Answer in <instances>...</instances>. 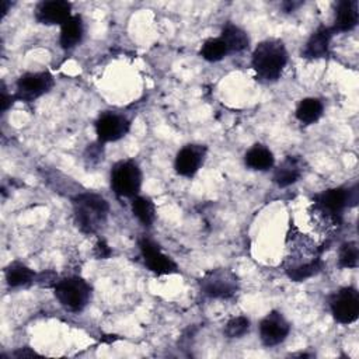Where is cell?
Instances as JSON below:
<instances>
[{"label":"cell","mask_w":359,"mask_h":359,"mask_svg":"<svg viewBox=\"0 0 359 359\" xmlns=\"http://www.w3.org/2000/svg\"><path fill=\"white\" fill-rule=\"evenodd\" d=\"M201 290L215 299H230L238 290V278L229 268H215L201 278Z\"/></svg>","instance_id":"6"},{"label":"cell","mask_w":359,"mask_h":359,"mask_svg":"<svg viewBox=\"0 0 359 359\" xmlns=\"http://www.w3.org/2000/svg\"><path fill=\"white\" fill-rule=\"evenodd\" d=\"M4 276L8 286L20 287V286H25L35 282L36 273L22 262L14 261L6 266Z\"/></svg>","instance_id":"20"},{"label":"cell","mask_w":359,"mask_h":359,"mask_svg":"<svg viewBox=\"0 0 359 359\" xmlns=\"http://www.w3.org/2000/svg\"><path fill=\"white\" fill-rule=\"evenodd\" d=\"M323 102L318 98L309 97L299 102L294 114L302 123L310 125L320 119V116L323 115Z\"/></svg>","instance_id":"22"},{"label":"cell","mask_w":359,"mask_h":359,"mask_svg":"<svg viewBox=\"0 0 359 359\" xmlns=\"http://www.w3.org/2000/svg\"><path fill=\"white\" fill-rule=\"evenodd\" d=\"M248 331H250V320L244 316H238L229 320L224 327V334L227 338H241Z\"/></svg>","instance_id":"27"},{"label":"cell","mask_w":359,"mask_h":359,"mask_svg":"<svg viewBox=\"0 0 359 359\" xmlns=\"http://www.w3.org/2000/svg\"><path fill=\"white\" fill-rule=\"evenodd\" d=\"M84 34L83 20L80 15H72L66 22L60 25L59 43L63 49H72L81 41Z\"/></svg>","instance_id":"18"},{"label":"cell","mask_w":359,"mask_h":359,"mask_svg":"<svg viewBox=\"0 0 359 359\" xmlns=\"http://www.w3.org/2000/svg\"><path fill=\"white\" fill-rule=\"evenodd\" d=\"M72 4L66 0L42 1L35 8V20L43 25H62L72 17Z\"/></svg>","instance_id":"13"},{"label":"cell","mask_w":359,"mask_h":359,"mask_svg":"<svg viewBox=\"0 0 359 359\" xmlns=\"http://www.w3.org/2000/svg\"><path fill=\"white\" fill-rule=\"evenodd\" d=\"M356 202H358V187L331 188L314 196V205L337 216H341L342 210L348 205H356Z\"/></svg>","instance_id":"9"},{"label":"cell","mask_w":359,"mask_h":359,"mask_svg":"<svg viewBox=\"0 0 359 359\" xmlns=\"http://www.w3.org/2000/svg\"><path fill=\"white\" fill-rule=\"evenodd\" d=\"M35 282H36L39 286L50 287V286H55L57 280H56V275H55L53 272H42V273L36 275Z\"/></svg>","instance_id":"28"},{"label":"cell","mask_w":359,"mask_h":359,"mask_svg":"<svg viewBox=\"0 0 359 359\" xmlns=\"http://www.w3.org/2000/svg\"><path fill=\"white\" fill-rule=\"evenodd\" d=\"M72 203L76 224L83 233L93 234L102 227L109 212V205L101 195L94 192L79 194L72 199Z\"/></svg>","instance_id":"2"},{"label":"cell","mask_w":359,"mask_h":359,"mask_svg":"<svg viewBox=\"0 0 359 359\" xmlns=\"http://www.w3.org/2000/svg\"><path fill=\"white\" fill-rule=\"evenodd\" d=\"M53 77L49 72L25 73L18 77L15 83L14 98L25 102H31L41 95L46 94L53 87Z\"/></svg>","instance_id":"8"},{"label":"cell","mask_w":359,"mask_h":359,"mask_svg":"<svg viewBox=\"0 0 359 359\" xmlns=\"http://www.w3.org/2000/svg\"><path fill=\"white\" fill-rule=\"evenodd\" d=\"M199 53L208 62H217V60H222L229 53V50H227L224 42L219 36V38L206 39L203 42Z\"/></svg>","instance_id":"24"},{"label":"cell","mask_w":359,"mask_h":359,"mask_svg":"<svg viewBox=\"0 0 359 359\" xmlns=\"http://www.w3.org/2000/svg\"><path fill=\"white\" fill-rule=\"evenodd\" d=\"M287 63V50L279 39H265L252 52L251 66L262 81H275Z\"/></svg>","instance_id":"1"},{"label":"cell","mask_w":359,"mask_h":359,"mask_svg":"<svg viewBox=\"0 0 359 359\" xmlns=\"http://www.w3.org/2000/svg\"><path fill=\"white\" fill-rule=\"evenodd\" d=\"M286 250L287 255L285 269L309 265L321 259L320 250L317 248L316 243L309 236L302 234L297 229L289 231L286 238Z\"/></svg>","instance_id":"4"},{"label":"cell","mask_w":359,"mask_h":359,"mask_svg":"<svg viewBox=\"0 0 359 359\" xmlns=\"http://www.w3.org/2000/svg\"><path fill=\"white\" fill-rule=\"evenodd\" d=\"M302 3H294V1H285L283 4H282V7L285 8V11H287V13H290V11H293L296 7H299Z\"/></svg>","instance_id":"33"},{"label":"cell","mask_w":359,"mask_h":359,"mask_svg":"<svg viewBox=\"0 0 359 359\" xmlns=\"http://www.w3.org/2000/svg\"><path fill=\"white\" fill-rule=\"evenodd\" d=\"M13 100H15L14 94L13 95L8 94L7 90H6L4 83H1V95H0V109H1V112H6L10 108V105L14 102Z\"/></svg>","instance_id":"29"},{"label":"cell","mask_w":359,"mask_h":359,"mask_svg":"<svg viewBox=\"0 0 359 359\" xmlns=\"http://www.w3.org/2000/svg\"><path fill=\"white\" fill-rule=\"evenodd\" d=\"M142 187V171L133 160L118 161L111 170V188L122 198H135Z\"/></svg>","instance_id":"5"},{"label":"cell","mask_w":359,"mask_h":359,"mask_svg":"<svg viewBox=\"0 0 359 359\" xmlns=\"http://www.w3.org/2000/svg\"><path fill=\"white\" fill-rule=\"evenodd\" d=\"M359 261V250L355 241L344 243L339 248L338 264L341 268H356Z\"/></svg>","instance_id":"25"},{"label":"cell","mask_w":359,"mask_h":359,"mask_svg":"<svg viewBox=\"0 0 359 359\" xmlns=\"http://www.w3.org/2000/svg\"><path fill=\"white\" fill-rule=\"evenodd\" d=\"M220 39L224 42L229 52H241L248 46L250 42L247 32L231 22H227L223 27Z\"/></svg>","instance_id":"21"},{"label":"cell","mask_w":359,"mask_h":359,"mask_svg":"<svg viewBox=\"0 0 359 359\" xmlns=\"http://www.w3.org/2000/svg\"><path fill=\"white\" fill-rule=\"evenodd\" d=\"M244 161H245V165L250 167L251 170L266 171L273 165L275 158L272 151L266 146L257 143L245 153Z\"/></svg>","instance_id":"19"},{"label":"cell","mask_w":359,"mask_h":359,"mask_svg":"<svg viewBox=\"0 0 359 359\" xmlns=\"http://www.w3.org/2000/svg\"><path fill=\"white\" fill-rule=\"evenodd\" d=\"M290 332V324L285 316L276 310L269 311L259 323V338L265 346L279 345Z\"/></svg>","instance_id":"11"},{"label":"cell","mask_w":359,"mask_h":359,"mask_svg":"<svg viewBox=\"0 0 359 359\" xmlns=\"http://www.w3.org/2000/svg\"><path fill=\"white\" fill-rule=\"evenodd\" d=\"M14 356H18V358H21V356H35L36 353L34 352V351H28V348H21V349H18V351H15L14 353H13Z\"/></svg>","instance_id":"32"},{"label":"cell","mask_w":359,"mask_h":359,"mask_svg":"<svg viewBox=\"0 0 359 359\" xmlns=\"http://www.w3.org/2000/svg\"><path fill=\"white\" fill-rule=\"evenodd\" d=\"M53 289L59 303L70 311H81L91 297L90 285L80 276L63 278L56 282Z\"/></svg>","instance_id":"3"},{"label":"cell","mask_w":359,"mask_h":359,"mask_svg":"<svg viewBox=\"0 0 359 359\" xmlns=\"http://www.w3.org/2000/svg\"><path fill=\"white\" fill-rule=\"evenodd\" d=\"M321 269H323V259H318V261H316L313 264L297 266V268H292V269H285V271H286V275L292 280L302 282V280H306V279L317 275Z\"/></svg>","instance_id":"26"},{"label":"cell","mask_w":359,"mask_h":359,"mask_svg":"<svg viewBox=\"0 0 359 359\" xmlns=\"http://www.w3.org/2000/svg\"><path fill=\"white\" fill-rule=\"evenodd\" d=\"M334 34L335 32L330 27H324V25L318 27L309 38V41L303 49V56L310 57V59H317V57L325 56Z\"/></svg>","instance_id":"16"},{"label":"cell","mask_w":359,"mask_h":359,"mask_svg":"<svg viewBox=\"0 0 359 359\" xmlns=\"http://www.w3.org/2000/svg\"><path fill=\"white\" fill-rule=\"evenodd\" d=\"M139 248L146 266L156 275H170L178 272L177 264L168 255H165L160 250L158 244H156L153 240L147 237L139 238Z\"/></svg>","instance_id":"10"},{"label":"cell","mask_w":359,"mask_h":359,"mask_svg":"<svg viewBox=\"0 0 359 359\" xmlns=\"http://www.w3.org/2000/svg\"><path fill=\"white\" fill-rule=\"evenodd\" d=\"M332 317L341 324H351L359 316V293L355 287L346 286L334 292L330 297Z\"/></svg>","instance_id":"7"},{"label":"cell","mask_w":359,"mask_h":359,"mask_svg":"<svg viewBox=\"0 0 359 359\" xmlns=\"http://www.w3.org/2000/svg\"><path fill=\"white\" fill-rule=\"evenodd\" d=\"M94 255L98 258V259H105L111 255V248L108 247V244L104 241V240H100L95 247H94Z\"/></svg>","instance_id":"30"},{"label":"cell","mask_w":359,"mask_h":359,"mask_svg":"<svg viewBox=\"0 0 359 359\" xmlns=\"http://www.w3.org/2000/svg\"><path fill=\"white\" fill-rule=\"evenodd\" d=\"M304 171V160L300 156H287L273 171V182L280 187H289L299 181Z\"/></svg>","instance_id":"15"},{"label":"cell","mask_w":359,"mask_h":359,"mask_svg":"<svg viewBox=\"0 0 359 359\" xmlns=\"http://www.w3.org/2000/svg\"><path fill=\"white\" fill-rule=\"evenodd\" d=\"M358 1L356 0H341L335 8V24L334 32H346L358 24Z\"/></svg>","instance_id":"17"},{"label":"cell","mask_w":359,"mask_h":359,"mask_svg":"<svg viewBox=\"0 0 359 359\" xmlns=\"http://www.w3.org/2000/svg\"><path fill=\"white\" fill-rule=\"evenodd\" d=\"M206 147L201 144H187L175 156L174 168L180 175L192 177L202 165Z\"/></svg>","instance_id":"14"},{"label":"cell","mask_w":359,"mask_h":359,"mask_svg":"<svg viewBox=\"0 0 359 359\" xmlns=\"http://www.w3.org/2000/svg\"><path fill=\"white\" fill-rule=\"evenodd\" d=\"M7 10H8V1H6V0H3V15H6V13H7Z\"/></svg>","instance_id":"34"},{"label":"cell","mask_w":359,"mask_h":359,"mask_svg":"<svg viewBox=\"0 0 359 359\" xmlns=\"http://www.w3.org/2000/svg\"><path fill=\"white\" fill-rule=\"evenodd\" d=\"M130 128L129 121L118 114L105 112L100 115L95 121V133L98 136V142H116L123 137Z\"/></svg>","instance_id":"12"},{"label":"cell","mask_w":359,"mask_h":359,"mask_svg":"<svg viewBox=\"0 0 359 359\" xmlns=\"http://www.w3.org/2000/svg\"><path fill=\"white\" fill-rule=\"evenodd\" d=\"M132 212L143 226L150 227L156 220L154 203L146 196L132 198Z\"/></svg>","instance_id":"23"},{"label":"cell","mask_w":359,"mask_h":359,"mask_svg":"<svg viewBox=\"0 0 359 359\" xmlns=\"http://www.w3.org/2000/svg\"><path fill=\"white\" fill-rule=\"evenodd\" d=\"M86 158L91 161H100L102 158V149L100 147V144H88L87 151H86Z\"/></svg>","instance_id":"31"}]
</instances>
